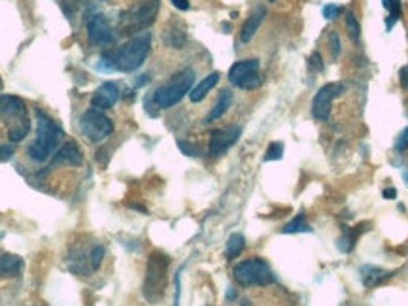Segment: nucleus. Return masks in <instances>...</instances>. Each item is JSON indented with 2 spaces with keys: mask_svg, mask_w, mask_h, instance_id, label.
Segmentation results:
<instances>
[{
  "mask_svg": "<svg viewBox=\"0 0 408 306\" xmlns=\"http://www.w3.org/2000/svg\"><path fill=\"white\" fill-rule=\"evenodd\" d=\"M233 276L237 280L238 285L244 287H259V285H269L274 282V272L270 265L261 257H252L242 261L235 267Z\"/></svg>",
  "mask_w": 408,
  "mask_h": 306,
  "instance_id": "nucleus-7",
  "label": "nucleus"
},
{
  "mask_svg": "<svg viewBox=\"0 0 408 306\" xmlns=\"http://www.w3.org/2000/svg\"><path fill=\"white\" fill-rule=\"evenodd\" d=\"M395 150L397 151H407L408 150V127L399 135V138L395 140Z\"/></svg>",
  "mask_w": 408,
  "mask_h": 306,
  "instance_id": "nucleus-31",
  "label": "nucleus"
},
{
  "mask_svg": "<svg viewBox=\"0 0 408 306\" xmlns=\"http://www.w3.org/2000/svg\"><path fill=\"white\" fill-rule=\"evenodd\" d=\"M244 246H246V240H244V237L242 235H233L229 240H227V259H235L238 257L242 253V250H244Z\"/></svg>",
  "mask_w": 408,
  "mask_h": 306,
  "instance_id": "nucleus-23",
  "label": "nucleus"
},
{
  "mask_svg": "<svg viewBox=\"0 0 408 306\" xmlns=\"http://www.w3.org/2000/svg\"><path fill=\"white\" fill-rule=\"evenodd\" d=\"M102 257H104V248L101 244H95V246L89 248V252H74L72 253V267L70 269L74 272L86 276V274H91L101 267Z\"/></svg>",
  "mask_w": 408,
  "mask_h": 306,
  "instance_id": "nucleus-11",
  "label": "nucleus"
},
{
  "mask_svg": "<svg viewBox=\"0 0 408 306\" xmlns=\"http://www.w3.org/2000/svg\"><path fill=\"white\" fill-rule=\"evenodd\" d=\"M282 157H284V144H282V142H272V144L267 148L265 161H280Z\"/></svg>",
  "mask_w": 408,
  "mask_h": 306,
  "instance_id": "nucleus-27",
  "label": "nucleus"
},
{
  "mask_svg": "<svg viewBox=\"0 0 408 306\" xmlns=\"http://www.w3.org/2000/svg\"><path fill=\"white\" fill-rule=\"evenodd\" d=\"M0 83H2V81H0Z\"/></svg>",
  "mask_w": 408,
  "mask_h": 306,
  "instance_id": "nucleus-37",
  "label": "nucleus"
},
{
  "mask_svg": "<svg viewBox=\"0 0 408 306\" xmlns=\"http://www.w3.org/2000/svg\"><path fill=\"white\" fill-rule=\"evenodd\" d=\"M382 6L387 10V19H386V29L392 31L393 25L401 19V14H403V6H401V0H382Z\"/></svg>",
  "mask_w": 408,
  "mask_h": 306,
  "instance_id": "nucleus-22",
  "label": "nucleus"
},
{
  "mask_svg": "<svg viewBox=\"0 0 408 306\" xmlns=\"http://www.w3.org/2000/svg\"><path fill=\"white\" fill-rule=\"evenodd\" d=\"M193 83H195V70L183 68L172 76L170 80L165 81L163 86L157 87L151 98H153V102L157 104V108L167 110V108L176 106L178 102L182 101V98L193 89Z\"/></svg>",
  "mask_w": 408,
  "mask_h": 306,
  "instance_id": "nucleus-4",
  "label": "nucleus"
},
{
  "mask_svg": "<svg viewBox=\"0 0 408 306\" xmlns=\"http://www.w3.org/2000/svg\"><path fill=\"white\" fill-rule=\"evenodd\" d=\"M229 81L246 91L257 89L263 83V76L259 72V59L237 61L229 70Z\"/></svg>",
  "mask_w": 408,
  "mask_h": 306,
  "instance_id": "nucleus-9",
  "label": "nucleus"
},
{
  "mask_svg": "<svg viewBox=\"0 0 408 306\" xmlns=\"http://www.w3.org/2000/svg\"><path fill=\"white\" fill-rule=\"evenodd\" d=\"M87 36H89V42L93 46H112L116 42V33L113 29L110 27V23L104 16L101 14H95V16L89 17L87 21Z\"/></svg>",
  "mask_w": 408,
  "mask_h": 306,
  "instance_id": "nucleus-12",
  "label": "nucleus"
},
{
  "mask_svg": "<svg viewBox=\"0 0 408 306\" xmlns=\"http://www.w3.org/2000/svg\"><path fill=\"white\" fill-rule=\"evenodd\" d=\"M81 135L89 138V142H102L113 133L112 119L98 108H89L80 118Z\"/></svg>",
  "mask_w": 408,
  "mask_h": 306,
  "instance_id": "nucleus-8",
  "label": "nucleus"
},
{
  "mask_svg": "<svg viewBox=\"0 0 408 306\" xmlns=\"http://www.w3.org/2000/svg\"><path fill=\"white\" fill-rule=\"evenodd\" d=\"M0 123L4 125L10 142H21L31 131L27 104L14 95H0Z\"/></svg>",
  "mask_w": 408,
  "mask_h": 306,
  "instance_id": "nucleus-2",
  "label": "nucleus"
},
{
  "mask_svg": "<svg viewBox=\"0 0 408 306\" xmlns=\"http://www.w3.org/2000/svg\"><path fill=\"white\" fill-rule=\"evenodd\" d=\"M159 11V0H140L131 10L123 11L119 17V33L140 34L155 21Z\"/></svg>",
  "mask_w": 408,
  "mask_h": 306,
  "instance_id": "nucleus-6",
  "label": "nucleus"
},
{
  "mask_svg": "<svg viewBox=\"0 0 408 306\" xmlns=\"http://www.w3.org/2000/svg\"><path fill=\"white\" fill-rule=\"evenodd\" d=\"M165 42L170 46V48H176L180 49L185 42V33L183 31H178V29H168L167 33H165Z\"/></svg>",
  "mask_w": 408,
  "mask_h": 306,
  "instance_id": "nucleus-25",
  "label": "nucleus"
},
{
  "mask_svg": "<svg viewBox=\"0 0 408 306\" xmlns=\"http://www.w3.org/2000/svg\"><path fill=\"white\" fill-rule=\"evenodd\" d=\"M363 231H367L365 223H361V225L354 227V229H348V231H344V235L340 237V240H339L340 252H344V253L352 252V250L355 248V242L359 240L361 233Z\"/></svg>",
  "mask_w": 408,
  "mask_h": 306,
  "instance_id": "nucleus-20",
  "label": "nucleus"
},
{
  "mask_svg": "<svg viewBox=\"0 0 408 306\" xmlns=\"http://www.w3.org/2000/svg\"><path fill=\"white\" fill-rule=\"evenodd\" d=\"M265 17H267V8H265L263 4L255 6V10L250 14V17H248L246 23H244V27H242L240 31L242 42L248 44L253 36H255V33H257L259 27H261V23L265 21Z\"/></svg>",
  "mask_w": 408,
  "mask_h": 306,
  "instance_id": "nucleus-15",
  "label": "nucleus"
},
{
  "mask_svg": "<svg viewBox=\"0 0 408 306\" xmlns=\"http://www.w3.org/2000/svg\"><path fill=\"white\" fill-rule=\"evenodd\" d=\"M151 49V33H144L133 36L127 44L119 49L106 51L102 55V68L104 70H119V72H133L144 65L146 57Z\"/></svg>",
  "mask_w": 408,
  "mask_h": 306,
  "instance_id": "nucleus-1",
  "label": "nucleus"
},
{
  "mask_svg": "<svg viewBox=\"0 0 408 306\" xmlns=\"http://www.w3.org/2000/svg\"><path fill=\"white\" fill-rule=\"evenodd\" d=\"M329 48H331V55L333 59H339L340 55V38L335 31H329Z\"/></svg>",
  "mask_w": 408,
  "mask_h": 306,
  "instance_id": "nucleus-28",
  "label": "nucleus"
},
{
  "mask_svg": "<svg viewBox=\"0 0 408 306\" xmlns=\"http://www.w3.org/2000/svg\"><path fill=\"white\" fill-rule=\"evenodd\" d=\"M23 269V261L17 255L6 253L0 257V276H17Z\"/></svg>",
  "mask_w": 408,
  "mask_h": 306,
  "instance_id": "nucleus-21",
  "label": "nucleus"
},
{
  "mask_svg": "<svg viewBox=\"0 0 408 306\" xmlns=\"http://www.w3.org/2000/svg\"><path fill=\"white\" fill-rule=\"evenodd\" d=\"M397 197V189H393V188H387V189H384V199H395Z\"/></svg>",
  "mask_w": 408,
  "mask_h": 306,
  "instance_id": "nucleus-34",
  "label": "nucleus"
},
{
  "mask_svg": "<svg viewBox=\"0 0 408 306\" xmlns=\"http://www.w3.org/2000/svg\"><path fill=\"white\" fill-rule=\"evenodd\" d=\"M11 153H14V148H11V146H2V148H0V161L10 159Z\"/></svg>",
  "mask_w": 408,
  "mask_h": 306,
  "instance_id": "nucleus-33",
  "label": "nucleus"
},
{
  "mask_svg": "<svg viewBox=\"0 0 408 306\" xmlns=\"http://www.w3.org/2000/svg\"><path fill=\"white\" fill-rule=\"evenodd\" d=\"M83 163V155H81L80 148L74 142H66L55 155L53 167L55 165H70V167H80Z\"/></svg>",
  "mask_w": 408,
  "mask_h": 306,
  "instance_id": "nucleus-16",
  "label": "nucleus"
},
{
  "mask_svg": "<svg viewBox=\"0 0 408 306\" xmlns=\"http://www.w3.org/2000/svg\"><path fill=\"white\" fill-rule=\"evenodd\" d=\"M170 2L174 4V8H178V10H182V11H188L189 8H191L189 0H170Z\"/></svg>",
  "mask_w": 408,
  "mask_h": 306,
  "instance_id": "nucleus-32",
  "label": "nucleus"
},
{
  "mask_svg": "<svg viewBox=\"0 0 408 306\" xmlns=\"http://www.w3.org/2000/svg\"><path fill=\"white\" fill-rule=\"evenodd\" d=\"M392 272L378 269V267H363V269H361V280H363V285H365V287H376V285L384 284V282H386L387 278H392Z\"/></svg>",
  "mask_w": 408,
  "mask_h": 306,
  "instance_id": "nucleus-18",
  "label": "nucleus"
},
{
  "mask_svg": "<svg viewBox=\"0 0 408 306\" xmlns=\"http://www.w3.org/2000/svg\"><path fill=\"white\" fill-rule=\"evenodd\" d=\"M218 81H220V72H210L206 78H203V80L189 91V98L193 102H200L215 86H218Z\"/></svg>",
  "mask_w": 408,
  "mask_h": 306,
  "instance_id": "nucleus-17",
  "label": "nucleus"
},
{
  "mask_svg": "<svg viewBox=\"0 0 408 306\" xmlns=\"http://www.w3.org/2000/svg\"><path fill=\"white\" fill-rule=\"evenodd\" d=\"M231 104H233V93L229 91V89H223V91L220 93L218 101H215L214 108L210 110L206 121H215V119H220L221 116H223V113L231 108Z\"/></svg>",
  "mask_w": 408,
  "mask_h": 306,
  "instance_id": "nucleus-19",
  "label": "nucleus"
},
{
  "mask_svg": "<svg viewBox=\"0 0 408 306\" xmlns=\"http://www.w3.org/2000/svg\"><path fill=\"white\" fill-rule=\"evenodd\" d=\"M36 121H38V133L36 138L31 146H29V157L36 163L48 161L49 157L55 153V148L59 146L61 138H63V129L55 123L53 119L49 118L48 113H44L42 110H36Z\"/></svg>",
  "mask_w": 408,
  "mask_h": 306,
  "instance_id": "nucleus-3",
  "label": "nucleus"
},
{
  "mask_svg": "<svg viewBox=\"0 0 408 306\" xmlns=\"http://www.w3.org/2000/svg\"><path fill=\"white\" fill-rule=\"evenodd\" d=\"M346 27H348L350 38H352L354 42H359L361 25H359V21L355 19L354 14H350V11H348V16H346Z\"/></svg>",
  "mask_w": 408,
  "mask_h": 306,
  "instance_id": "nucleus-26",
  "label": "nucleus"
},
{
  "mask_svg": "<svg viewBox=\"0 0 408 306\" xmlns=\"http://www.w3.org/2000/svg\"><path fill=\"white\" fill-rule=\"evenodd\" d=\"M308 66H310V70H314V72H320V70H323V61H322V55H320V51H314V53L310 55V59H308Z\"/></svg>",
  "mask_w": 408,
  "mask_h": 306,
  "instance_id": "nucleus-30",
  "label": "nucleus"
},
{
  "mask_svg": "<svg viewBox=\"0 0 408 306\" xmlns=\"http://www.w3.org/2000/svg\"><path fill=\"white\" fill-rule=\"evenodd\" d=\"M121 93H119L118 83L113 81H104L97 91L93 93L91 104L93 108H98V110H108V108L116 106V102L119 101Z\"/></svg>",
  "mask_w": 408,
  "mask_h": 306,
  "instance_id": "nucleus-14",
  "label": "nucleus"
},
{
  "mask_svg": "<svg viewBox=\"0 0 408 306\" xmlns=\"http://www.w3.org/2000/svg\"><path fill=\"white\" fill-rule=\"evenodd\" d=\"M403 178H404V182H407V185H408V170L404 172V174H403Z\"/></svg>",
  "mask_w": 408,
  "mask_h": 306,
  "instance_id": "nucleus-35",
  "label": "nucleus"
},
{
  "mask_svg": "<svg viewBox=\"0 0 408 306\" xmlns=\"http://www.w3.org/2000/svg\"><path fill=\"white\" fill-rule=\"evenodd\" d=\"M240 138V127H225V129H215L210 133V144L208 153L212 157L223 155L231 146L237 144V140Z\"/></svg>",
  "mask_w": 408,
  "mask_h": 306,
  "instance_id": "nucleus-13",
  "label": "nucleus"
},
{
  "mask_svg": "<svg viewBox=\"0 0 408 306\" xmlns=\"http://www.w3.org/2000/svg\"><path fill=\"white\" fill-rule=\"evenodd\" d=\"M168 265H170V259L163 252H153L150 255V259H148L144 280V297L151 305L161 301L163 295H165L168 280Z\"/></svg>",
  "mask_w": 408,
  "mask_h": 306,
  "instance_id": "nucleus-5",
  "label": "nucleus"
},
{
  "mask_svg": "<svg viewBox=\"0 0 408 306\" xmlns=\"http://www.w3.org/2000/svg\"><path fill=\"white\" fill-rule=\"evenodd\" d=\"M269 2H276V0H269Z\"/></svg>",
  "mask_w": 408,
  "mask_h": 306,
  "instance_id": "nucleus-36",
  "label": "nucleus"
},
{
  "mask_svg": "<svg viewBox=\"0 0 408 306\" xmlns=\"http://www.w3.org/2000/svg\"><path fill=\"white\" fill-rule=\"evenodd\" d=\"M340 14V6H335V4H325L323 6V17L327 19V21H333L337 19V16Z\"/></svg>",
  "mask_w": 408,
  "mask_h": 306,
  "instance_id": "nucleus-29",
  "label": "nucleus"
},
{
  "mask_svg": "<svg viewBox=\"0 0 408 306\" xmlns=\"http://www.w3.org/2000/svg\"><path fill=\"white\" fill-rule=\"evenodd\" d=\"M310 225L305 221V214H299L295 218V220H291L287 225L282 229V233H285V235H295V233H310Z\"/></svg>",
  "mask_w": 408,
  "mask_h": 306,
  "instance_id": "nucleus-24",
  "label": "nucleus"
},
{
  "mask_svg": "<svg viewBox=\"0 0 408 306\" xmlns=\"http://www.w3.org/2000/svg\"><path fill=\"white\" fill-rule=\"evenodd\" d=\"M344 91H346L344 83H325L323 87H320V91L316 93V97L312 101V116L316 119H322V121L329 119L333 101Z\"/></svg>",
  "mask_w": 408,
  "mask_h": 306,
  "instance_id": "nucleus-10",
  "label": "nucleus"
}]
</instances>
